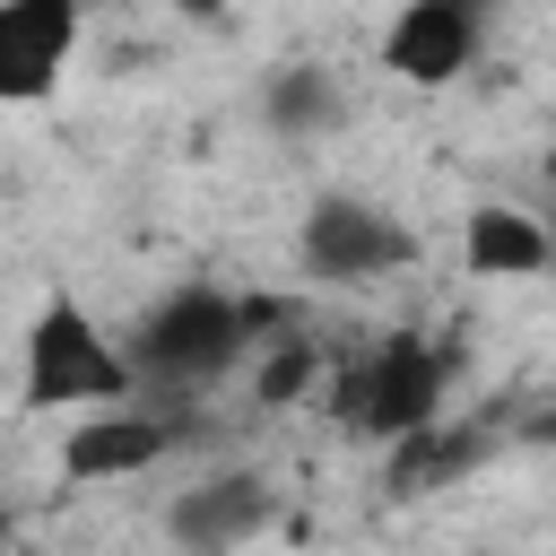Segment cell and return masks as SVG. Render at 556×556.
Returning <instances> with one entry per match:
<instances>
[{
  "mask_svg": "<svg viewBox=\"0 0 556 556\" xmlns=\"http://www.w3.org/2000/svg\"><path fill=\"white\" fill-rule=\"evenodd\" d=\"M243 330H252L243 304H226L217 287H182L130 330V365L156 382H217L243 356Z\"/></svg>",
  "mask_w": 556,
  "mask_h": 556,
  "instance_id": "6da1fadb",
  "label": "cell"
},
{
  "mask_svg": "<svg viewBox=\"0 0 556 556\" xmlns=\"http://www.w3.org/2000/svg\"><path fill=\"white\" fill-rule=\"evenodd\" d=\"M139 382V365L78 313V304H52L26 339V408H104Z\"/></svg>",
  "mask_w": 556,
  "mask_h": 556,
  "instance_id": "7a4b0ae2",
  "label": "cell"
},
{
  "mask_svg": "<svg viewBox=\"0 0 556 556\" xmlns=\"http://www.w3.org/2000/svg\"><path fill=\"white\" fill-rule=\"evenodd\" d=\"M434 400H443V365H434V348H417V339H382V348L339 382V417H356L365 434H391V443L426 434V426H434Z\"/></svg>",
  "mask_w": 556,
  "mask_h": 556,
  "instance_id": "3957f363",
  "label": "cell"
},
{
  "mask_svg": "<svg viewBox=\"0 0 556 556\" xmlns=\"http://www.w3.org/2000/svg\"><path fill=\"white\" fill-rule=\"evenodd\" d=\"M400 261H408V226L391 208L348 200V191L313 200V217H304V269L313 278H382Z\"/></svg>",
  "mask_w": 556,
  "mask_h": 556,
  "instance_id": "277c9868",
  "label": "cell"
},
{
  "mask_svg": "<svg viewBox=\"0 0 556 556\" xmlns=\"http://www.w3.org/2000/svg\"><path fill=\"white\" fill-rule=\"evenodd\" d=\"M70 43H78V0H9L0 9V96L35 104L70 70Z\"/></svg>",
  "mask_w": 556,
  "mask_h": 556,
  "instance_id": "5b68a950",
  "label": "cell"
},
{
  "mask_svg": "<svg viewBox=\"0 0 556 556\" xmlns=\"http://www.w3.org/2000/svg\"><path fill=\"white\" fill-rule=\"evenodd\" d=\"M469 52H478V9H460V0H408L382 35V70H400L408 87L460 78Z\"/></svg>",
  "mask_w": 556,
  "mask_h": 556,
  "instance_id": "8992f818",
  "label": "cell"
},
{
  "mask_svg": "<svg viewBox=\"0 0 556 556\" xmlns=\"http://www.w3.org/2000/svg\"><path fill=\"white\" fill-rule=\"evenodd\" d=\"M165 521H174V539H182L191 556H226V547H243V539L269 521V486H261L252 469H226V478L191 486Z\"/></svg>",
  "mask_w": 556,
  "mask_h": 556,
  "instance_id": "52a82bcc",
  "label": "cell"
},
{
  "mask_svg": "<svg viewBox=\"0 0 556 556\" xmlns=\"http://www.w3.org/2000/svg\"><path fill=\"white\" fill-rule=\"evenodd\" d=\"M156 452H165V426L156 417H78L61 469L70 478H122V469H148Z\"/></svg>",
  "mask_w": 556,
  "mask_h": 556,
  "instance_id": "ba28073f",
  "label": "cell"
},
{
  "mask_svg": "<svg viewBox=\"0 0 556 556\" xmlns=\"http://www.w3.org/2000/svg\"><path fill=\"white\" fill-rule=\"evenodd\" d=\"M556 261V226H539V217H521V208H478L469 217V269H486V278H530V269H547Z\"/></svg>",
  "mask_w": 556,
  "mask_h": 556,
  "instance_id": "9c48e42d",
  "label": "cell"
},
{
  "mask_svg": "<svg viewBox=\"0 0 556 556\" xmlns=\"http://www.w3.org/2000/svg\"><path fill=\"white\" fill-rule=\"evenodd\" d=\"M330 78L321 70H287L278 87H269V113H278V130H313V122H330Z\"/></svg>",
  "mask_w": 556,
  "mask_h": 556,
  "instance_id": "30bf717a",
  "label": "cell"
},
{
  "mask_svg": "<svg viewBox=\"0 0 556 556\" xmlns=\"http://www.w3.org/2000/svg\"><path fill=\"white\" fill-rule=\"evenodd\" d=\"M304 374H313V348H287V356H269V374H261V400H295V391H304Z\"/></svg>",
  "mask_w": 556,
  "mask_h": 556,
  "instance_id": "8fae6325",
  "label": "cell"
},
{
  "mask_svg": "<svg viewBox=\"0 0 556 556\" xmlns=\"http://www.w3.org/2000/svg\"><path fill=\"white\" fill-rule=\"evenodd\" d=\"M182 9H191V17H217V9H226V0H182Z\"/></svg>",
  "mask_w": 556,
  "mask_h": 556,
  "instance_id": "7c38bea8",
  "label": "cell"
},
{
  "mask_svg": "<svg viewBox=\"0 0 556 556\" xmlns=\"http://www.w3.org/2000/svg\"><path fill=\"white\" fill-rule=\"evenodd\" d=\"M460 9H478V17H486V9H495V0H460Z\"/></svg>",
  "mask_w": 556,
  "mask_h": 556,
  "instance_id": "4fadbf2b",
  "label": "cell"
}]
</instances>
